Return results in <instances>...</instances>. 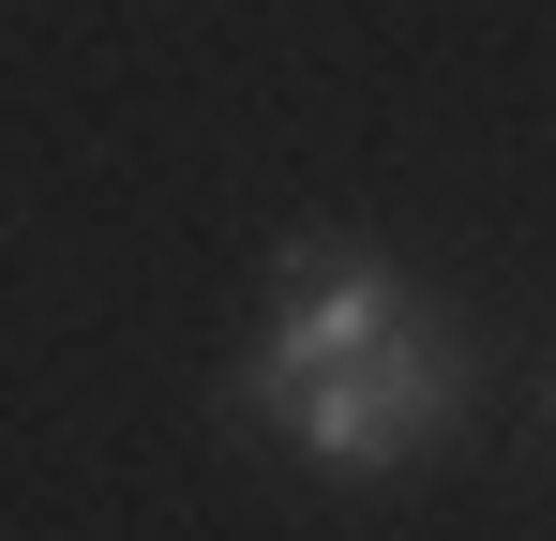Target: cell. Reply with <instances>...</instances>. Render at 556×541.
I'll return each mask as SVG.
<instances>
[{"label": "cell", "instance_id": "1", "mask_svg": "<svg viewBox=\"0 0 556 541\" xmlns=\"http://www.w3.org/2000/svg\"><path fill=\"white\" fill-rule=\"evenodd\" d=\"M466 391H481V361H466L452 301H421V316H406L376 361L316 376V391H286V406H271V437L301 451L316 481H406V466H421V451L466 422Z\"/></svg>", "mask_w": 556, "mask_h": 541}, {"label": "cell", "instance_id": "2", "mask_svg": "<svg viewBox=\"0 0 556 541\" xmlns=\"http://www.w3.org/2000/svg\"><path fill=\"white\" fill-rule=\"evenodd\" d=\"M406 316H421V286H406L391 256H362V241H286V256H271V347L226 376V422H271L286 391L376 361Z\"/></svg>", "mask_w": 556, "mask_h": 541}]
</instances>
